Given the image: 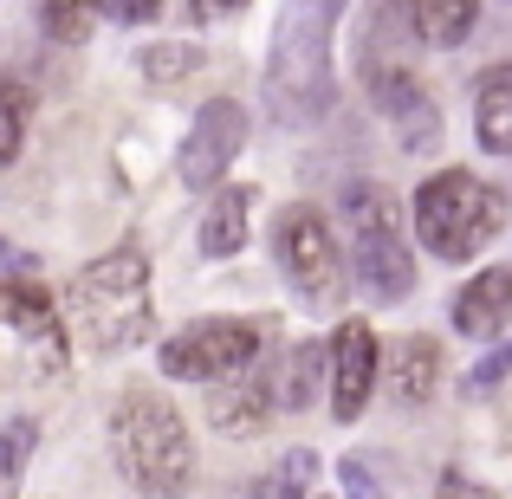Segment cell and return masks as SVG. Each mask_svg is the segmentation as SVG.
Returning <instances> with one entry per match:
<instances>
[{"label": "cell", "mask_w": 512, "mask_h": 499, "mask_svg": "<svg viewBox=\"0 0 512 499\" xmlns=\"http://www.w3.org/2000/svg\"><path fill=\"white\" fill-rule=\"evenodd\" d=\"M338 480H344V499H383V487H376V474L363 461H338Z\"/></svg>", "instance_id": "d4e9b609"}, {"label": "cell", "mask_w": 512, "mask_h": 499, "mask_svg": "<svg viewBox=\"0 0 512 499\" xmlns=\"http://www.w3.org/2000/svg\"><path fill=\"white\" fill-rule=\"evenodd\" d=\"M234 7H247V0H195V20H214V13H234Z\"/></svg>", "instance_id": "83f0119b"}, {"label": "cell", "mask_w": 512, "mask_h": 499, "mask_svg": "<svg viewBox=\"0 0 512 499\" xmlns=\"http://www.w3.org/2000/svg\"><path fill=\"white\" fill-rule=\"evenodd\" d=\"M195 247H201V260H234L247 247V188H214V201L201 208Z\"/></svg>", "instance_id": "9a60e30c"}, {"label": "cell", "mask_w": 512, "mask_h": 499, "mask_svg": "<svg viewBox=\"0 0 512 499\" xmlns=\"http://www.w3.org/2000/svg\"><path fill=\"white\" fill-rule=\"evenodd\" d=\"M331 415L338 422H357L363 409H370L376 396V370H383V344H376V331L363 325V318H344L338 337H331Z\"/></svg>", "instance_id": "9c48e42d"}, {"label": "cell", "mask_w": 512, "mask_h": 499, "mask_svg": "<svg viewBox=\"0 0 512 499\" xmlns=\"http://www.w3.org/2000/svg\"><path fill=\"white\" fill-rule=\"evenodd\" d=\"M376 376H389V396L402 402V409H422L428 396H435V376H441V350L435 337H402L396 350H389V363Z\"/></svg>", "instance_id": "5bb4252c"}, {"label": "cell", "mask_w": 512, "mask_h": 499, "mask_svg": "<svg viewBox=\"0 0 512 499\" xmlns=\"http://www.w3.org/2000/svg\"><path fill=\"white\" fill-rule=\"evenodd\" d=\"M500 376H512V344H500L493 357H480L474 370H467V383H461V389H467V396H487V389L500 383Z\"/></svg>", "instance_id": "cb8c5ba5"}, {"label": "cell", "mask_w": 512, "mask_h": 499, "mask_svg": "<svg viewBox=\"0 0 512 499\" xmlns=\"http://www.w3.org/2000/svg\"><path fill=\"white\" fill-rule=\"evenodd\" d=\"M260 350H266L260 325H247V318H201V325L175 331L163 344V370L175 383H221V376L260 363Z\"/></svg>", "instance_id": "52a82bcc"}, {"label": "cell", "mask_w": 512, "mask_h": 499, "mask_svg": "<svg viewBox=\"0 0 512 499\" xmlns=\"http://www.w3.org/2000/svg\"><path fill=\"white\" fill-rule=\"evenodd\" d=\"M273 260H279V273H286V286L299 292V305L331 312V305L344 299V253H338L331 221L318 208H305V201L279 208V221H273Z\"/></svg>", "instance_id": "8992f818"}, {"label": "cell", "mask_w": 512, "mask_h": 499, "mask_svg": "<svg viewBox=\"0 0 512 499\" xmlns=\"http://www.w3.org/2000/svg\"><path fill=\"white\" fill-rule=\"evenodd\" d=\"M331 33H338V0H286L266 52V111L279 124H318L331 111L338 98Z\"/></svg>", "instance_id": "6da1fadb"}, {"label": "cell", "mask_w": 512, "mask_h": 499, "mask_svg": "<svg viewBox=\"0 0 512 499\" xmlns=\"http://www.w3.org/2000/svg\"><path fill=\"white\" fill-rule=\"evenodd\" d=\"M325 363H331L325 344H299V350L286 357V376H273V383H279V402H286V409H305V402L318 396V376H325Z\"/></svg>", "instance_id": "ac0fdd59"}, {"label": "cell", "mask_w": 512, "mask_h": 499, "mask_svg": "<svg viewBox=\"0 0 512 499\" xmlns=\"http://www.w3.org/2000/svg\"><path fill=\"white\" fill-rule=\"evenodd\" d=\"M273 409H279V383L266 370H253V363L234 370V376H221V389L208 396V422L221 428V435H253Z\"/></svg>", "instance_id": "8fae6325"}, {"label": "cell", "mask_w": 512, "mask_h": 499, "mask_svg": "<svg viewBox=\"0 0 512 499\" xmlns=\"http://www.w3.org/2000/svg\"><path fill=\"white\" fill-rule=\"evenodd\" d=\"M201 72V46H150L143 52V78L150 85H182Z\"/></svg>", "instance_id": "44dd1931"}, {"label": "cell", "mask_w": 512, "mask_h": 499, "mask_svg": "<svg viewBox=\"0 0 512 499\" xmlns=\"http://www.w3.org/2000/svg\"><path fill=\"white\" fill-rule=\"evenodd\" d=\"M111 20H124V26H150L156 13H163V0H98Z\"/></svg>", "instance_id": "484cf974"}, {"label": "cell", "mask_w": 512, "mask_h": 499, "mask_svg": "<svg viewBox=\"0 0 512 499\" xmlns=\"http://www.w3.org/2000/svg\"><path fill=\"white\" fill-rule=\"evenodd\" d=\"M454 331L461 337H493L500 325H512V266H487L454 292Z\"/></svg>", "instance_id": "4fadbf2b"}, {"label": "cell", "mask_w": 512, "mask_h": 499, "mask_svg": "<svg viewBox=\"0 0 512 499\" xmlns=\"http://www.w3.org/2000/svg\"><path fill=\"white\" fill-rule=\"evenodd\" d=\"M72 318L85 325V337L98 350H137L150 337V318H156V299H150V260L137 247H117L104 253L98 266L72 279Z\"/></svg>", "instance_id": "3957f363"}, {"label": "cell", "mask_w": 512, "mask_h": 499, "mask_svg": "<svg viewBox=\"0 0 512 499\" xmlns=\"http://www.w3.org/2000/svg\"><path fill=\"white\" fill-rule=\"evenodd\" d=\"M20 143H26V91L0 78V169L20 156Z\"/></svg>", "instance_id": "7402d4cb"}, {"label": "cell", "mask_w": 512, "mask_h": 499, "mask_svg": "<svg viewBox=\"0 0 512 499\" xmlns=\"http://www.w3.org/2000/svg\"><path fill=\"white\" fill-rule=\"evenodd\" d=\"M111 454H117V474L150 499H175L195 480V441H188L175 402H163V396H124L117 402Z\"/></svg>", "instance_id": "7a4b0ae2"}, {"label": "cell", "mask_w": 512, "mask_h": 499, "mask_svg": "<svg viewBox=\"0 0 512 499\" xmlns=\"http://www.w3.org/2000/svg\"><path fill=\"white\" fill-rule=\"evenodd\" d=\"M312 480H318V454L312 448H292L286 461L253 487V499H305V493H312Z\"/></svg>", "instance_id": "ffe728a7"}, {"label": "cell", "mask_w": 512, "mask_h": 499, "mask_svg": "<svg viewBox=\"0 0 512 499\" xmlns=\"http://www.w3.org/2000/svg\"><path fill=\"white\" fill-rule=\"evenodd\" d=\"M91 7H98V0H46V33L65 39V46H72V39H85Z\"/></svg>", "instance_id": "603a6c76"}, {"label": "cell", "mask_w": 512, "mask_h": 499, "mask_svg": "<svg viewBox=\"0 0 512 499\" xmlns=\"http://www.w3.org/2000/svg\"><path fill=\"white\" fill-rule=\"evenodd\" d=\"M0 266H26V253H13L7 240H0Z\"/></svg>", "instance_id": "f1b7e54d"}, {"label": "cell", "mask_w": 512, "mask_h": 499, "mask_svg": "<svg viewBox=\"0 0 512 499\" xmlns=\"http://www.w3.org/2000/svg\"><path fill=\"white\" fill-rule=\"evenodd\" d=\"M506 227V195L467 169H441L415 188V240H428L435 260H474Z\"/></svg>", "instance_id": "277c9868"}, {"label": "cell", "mask_w": 512, "mask_h": 499, "mask_svg": "<svg viewBox=\"0 0 512 499\" xmlns=\"http://www.w3.org/2000/svg\"><path fill=\"white\" fill-rule=\"evenodd\" d=\"M0 325L20 331L26 344L46 357V370H59V363H65V325H59V312H52L46 286H26V279L0 286Z\"/></svg>", "instance_id": "7c38bea8"}, {"label": "cell", "mask_w": 512, "mask_h": 499, "mask_svg": "<svg viewBox=\"0 0 512 499\" xmlns=\"http://www.w3.org/2000/svg\"><path fill=\"white\" fill-rule=\"evenodd\" d=\"M474 137L487 156H512V65H493L474 91Z\"/></svg>", "instance_id": "2e32d148"}, {"label": "cell", "mask_w": 512, "mask_h": 499, "mask_svg": "<svg viewBox=\"0 0 512 499\" xmlns=\"http://www.w3.org/2000/svg\"><path fill=\"white\" fill-rule=\"evenodd\" d=\"M305 499H312V493H305Z\"/></svg>", "instance_id": "f546056e"}, {"label": "cell", "mask_w": 512, "mask_h": 499, "mask_svg": "<svg viewBox=\"0 0 512 499\" xmlns=\"http://www.w3.org/2000/svg\"><path fill=\"white\" fill-rule=\"evenodd\" d=\"M33 441H39L33 422H7V428H0V499H20L26 461H33Z\"/></svg>", "instance_id": "d6986e66"}, {"label": "cell", "mask_w": 512, "mask_h": 499, "mask_svg": "<svg viewBox=\"0 0 512 499\" xmlns=\"http://www.w3.org/2000/svg\"><path fill=\"white\" fill-rule=\"evenodd\" d=\"M441 499H493V493L474 487V480H461V474H441Z\"/></svg>", "instance_id": "4316f807"}, {"label": "cell", "mask_w": 512, "mask_h": 499, "mask_svg": "<svg viewBox=\"0 0 512 499\" xmlns=\"http://www.w3.org/2000/svg\"><path fill=\"white\" fill-rule=\"evenodd\" d=\"M344 221H350V266L357 286L376 305H402L415 292V260L402 240V208L383 182H350L344 188Z\"/></svg>", "instance_id": "5b68a950"}, {"label": "cell", "mask_w": 512, "mask_h": 499, "mask_svg": "<svg viewBox=\"0 0 512 499\" xmlns=\"http://www.w3.org/2000/svg\"><path fill=\"white\" fill-rule=\"evenodd\" d=\"M376 111L396 124L402 150H435L441 143V111L428 104V91L409 72H376Z\"/></svg>", "instance_id": "30bf717a"}, {"label": "cell", "mask_w": 512, "mask_h": 499, "mask_svg": "<svg viewBox=\"0 0 512 499\" xmlns=\"http://www.w3.org/2000/svg\"><path fill=\"white\" fill-rule=\"evenodd\" d=\"M240 143H247V111H240L234 98H208L201 117L188 124V137H182V156H175L182 188H214L227 175V163L240 156Z\"/></svg>", "instance_id": "ba28073f"}, {"label": "cell", "mask_w": 512, "mask_h": 499, "mask_svg": "<svg viewBox=\"0 0 512 499\" xmlns=\"http://www.w3.org/2000/svg\"><path fill=\"white\" fill-rule=\"evenodd\" d=\"M415 7V33L428 46H461L474 39V20H480V0H409Z\"/></svg>", "instance_id": "e0dca14e"}]
</instances>
